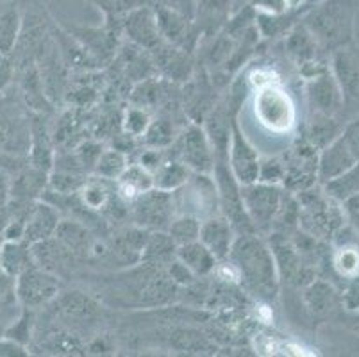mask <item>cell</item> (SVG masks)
I'll list each match as a JSON object with an SVG mask.
<instances>
[{
  "label": "cell",
  "mask_w": 359,
  "mask_h": 357,
  "mask_svg": "<svg viewBox=\"0 0 359 357\" xmlns=\"http://www.w3.org/2000/svg\"><path fill=\"white\" fill-rule=\"evenodd\" d=\"M126 168H127L126 154L120 152V150L116 149H109V150H102L99 161H97L95 168H93V173H95L97 177L107 179V181H118L120 175L126 172Z\"/></svg>",
  "instance_id": "33"
},
{
  "label": "cell",
  "mask_w": 359,
  "mask_h": 357,
  "mask_svg": "<svg viewBox=\"0 0 359 357\" xmlns=\"http://www.w3.org/2000/svg\"><path fill=\"white\" fill-rule=\"evenodd\" d=\"M31 255L32 263L36 267L43 268V270L50 271V274L57 275L63 274L65 268L72 263V257L67 250L63 248V245L55 240L54 236L47 238L43 241H38V243L31 245Z\"/></svg>",
  "instance_id": "22"
},
{
  "label": "cell",
  "mask_w": 359,
  "mask_h": 357,
  "mask_svg": "<svg viewBox=\"0 0 359 357\" xmlns=\"http://www.w3.org/2000/svg\"><path fill=\"white\" fill-rule=\"evenodd\" d=\"M250 6L256 13L266 15H285L290 9L288 0H250Z\"/></svg>",
  "instance_id": "47"
},
{
  "label": "cell",
  "mask_w": 359,
  "mask_h": 357,
  "mask_svg": "<svg viewBox=\"0 0 359 357\" xmlns=\"http://www.w3.org/2000/svg\"><path fill=\"white\" fill-rule=\"evenodd\" d=\"M154 188V175L142 165H127L126 172L118 179V193L127 202L135 201L140 193Z\"/></svg>",
  "instance_id": "28"
},
{
  "label": "cell",
  "mask_w": 359,
  "mask_h": 357,
  "mask_svg": "<svg viewBox=\"0 0 359 357\" xmlns=\"http://www.w3.org/2000/svg\"><path fill=\"white\" fill-rule=\"evenodd\" d=\"M306 0H288V4H290V9L293 8H299L300 4H304Z\"/></svg>",
  "instance_id": "53"
},
{
  "label": "cell",
  "mask_w": 359,
  "mask_h": 357,
  "mask_svg": "<svg viewBox=\"0 0 359 357\" xmlns=\"http://www.w3.org/2000/svg\"><path fill=\"white\" fill-rule=\"evenodd\" d=\"M166 232L175 241L177 247L179 245L191 243V241L198 240V234H201V220L194 215H181L170 222Z\"/></svg>",
  "instance_id": "34"
},
{
  "label": "cell",
  "mask_w": 359,
  "mask_h": 357,
  "mask_svg": "<svg viewBox=\"0 0 359 357\" xmlns=\"http://www.w3.org/2000/svg\"><path fill=\"white\" fill-rule=\"evenodd\" d=\"M174 345L175 349L184 350V352L202 353L213 350V345L205 338H202V334L195 332V330H177L174 334Z\"/></svg>",
  "instance_id": "38"
},
{
  "label": "cell",
  "mask_w": 359,
  "mask_h": 357,
  "mask_svg": "<svg viewBox=\"0 0 359 357\" xmlns=\"http://www.w3.org/2000/svg\"><path fill=\"white\" fill-rule=\"evenodd\" d=\"M31 163L36 168L50 173L54 166V147H52V137L45 123L43 113H36L31 116Z\"/></svg>",
  "instance_id": "20"
},
{
  "label": "cell",
  "mask_w": 359,
  "mask_h": 357,
  "mask_svg": "<svg viewBox=\"0 0 359 357\" xmlns=\"http://www.w3.org/2000/svg\"><path fill=\"white\" fill-rule=\"evenodd\" d=\"M48 184V173L43 170L31 166V168L24 170L16 175V179L13 181L11 189H9V195H13L18 201H31L34 196L43 195L45 188Z\"/></svg>",
  "instance_id": "25"
},
{
  "label": "cell",
  "mask_w": 359,
  "mask_h": 357,
  "mask_svg": "<svg viewBox=\"0 0 359 357\" xmlns=\"http://www.w3.org/2000/svg\"><path fill=\"white\" fill-rule=\"evenodd\" d=\"M332 300V291L331 288L325 286L322 283H313L311 286L306 290V302L311 307L315 313H322L331 306Z\"/></svg>",
  "instance_id": "41"
},
{
  "label": "cell",
  "mask_w": 359,
  "mask_h": 357,
  "mask_svg": "<svg viewBox=\"0 0 359 357\" xmlns=\"http://www.w3.org/2000/svg\"><path fill=\"white\" fill-rule=\"evenodd\" d=\"M57 293H60L57 275L36 267V264L25 268L15 281L16 300L25 309H40L57 299Z\"/></svg>",
  "instance_id": "6"
},
{
  "label": "cell",
  "mask_w": 359,
  "mask_h": 357,
  "mask_svg": "<svg viewBox=\"0 0 359 357\" xmlns=\"http://www.w3.org/2000/svg\"><path fill=\"white\" fill-rule=\"evenodd\" d=\"M0 147L13 154L27 152L31 147V116L15 102H0Z\"/></svg>",
  "instance_id": "9"
},
{
  "label": "cell",
  "mask_w": 359,
  "mask_h": 357,
  "mask_svg": "<svg viewBox=\"0 0 359 357\" xmlns=\"http://www.w3.org/2000/svg\"><path fill=\"white\" fill-rule=\"evenodd\" d=\"M283 177H285V163L279 161V159H264L259 165V177L257 181L259 182H269V184H279L283 182Z\"/></svg>",
  "instance_id": "43"
},
{
  "label": "cell",
  "mask_w": 359,
  "mask_h": 357,
  "mask_svg": "<svg viewBox=\"0 0 359 357\" xmlns=\"http://www.w3.org/2000/svg\"><path fill=\"white\" fill-rule=\"evenodd\" d=\"M177 260H181L197 277H205L217 268V257L208 250L201 240L179 245Z\"/></svg>",
  "instance_id": "24"
},
{
  "label": "cell",
  "mask_w": 359,
  "mask_h": 357,
  "mask_svg": "<svg viewBox=\"0 0 359 357\" xmlns=\"http://www.w3.org/2000/svg\"><path fill=\"white\" fill-rule=\"evenodd\" d=\"M241 198H243L245 211H247L257 232L272 227L280 209H283L286 195L285 189L279 184L257 181L252 184L241 186Z\"/></svg>",
  "instance_id": "3"
},
{
  "label": "cell",
  "mask_w": 359,
  "mask_h": 357,
  "mask_svg": "<svg viewBox=\"0 0 359 357\" xmlns=\"http://www.w3.org/2000/svg\"><path fill=\"white\" fill-rule=\"evenodd\" d=\"M177 257V245L166 231H150L145 248L142 254V263L163 267Z\"/></svg>",
  "instance_id": "23"
},
{
  "label": "cell",
  "mask_w": 359,
  "mask_h": 357,
  "mask_svg": "<svg viewBox=\"0 0 359 357\" xmlns=\"http://www.w3.org/2000/svg\"><path fill=\"white\" fill-rule=\"evenodd\" d=\"M149 232L142 227H127L113 234L107 243V257L116 261L122 267H135L142 263V254L145 248Z\"/></svg>",
  "instance_id": "14"
},
{
  "label": "cell",
  "mask_w": 359,
  "mask_h": 357,
  "mask_svg": "<svg viewBox=\"0 0 359 357\" xmlns=\"http://www.w3.org/2000/svg\"><path fill=\"white\" fill-rule=\"evenodd\" d=\"M60 222V211L55 209L54 204L47 201L36 202L32 208L27 209V215H25L24 241L27 245H32L52 238Z\"/></svg>",
  "instance_id": "16"
},
{
  "label": "cell",
  "mask_w": 359,
  "mask_h": 357,
  "mask_svg": "<svg viewBox=\"0 0 359 357\" xmlns=\"http://www.w3.org/2000/svg\"><path fill=\"white\" fill-rule=\"evenodd\" d=\"M198 240L208 247V250L217 257V261H224L229 257L231 248L234 243V229L224 216H211L201 224Z\"/></svg>",
  "instance_id": "18"
},
{
  "label": "cell",
  "mask_w": 359,
  "mask_h": 357,
  "mask_svg": "<svg viewBox=\"0 0 359 357\" xmlns=\"http://www.w3.org/2000/svg\"><path fill=\"white\" fill-rule=\"evenodd\" d=\"M154 9L159 31H161V36L166 43L182 48V50H190L191 45L195 43V39H197V32H195L194 25L195 20L186 18L181 13L159 8V6H154Z\"/></svg>",
  "instance_id": "15"
},
{
  "label": "cell",
  "mask_w": 359,
  "mask_h": 357,
  "mask_svg": "<svg viewBox=\"0 0 359 357\" xmlns=\"http://www.w3.org/2000/svg\"><path fill=\"white\" fill-rule=\"evenodd\" d=\"M227 165H229L231 173L234 175L240 186L252 184L257 182L259 177L261 159L257 156L256 149L250 145V142L245 137L241 129L238 127L236 120L231 126V140L229 150H227Z\"/></svg>",
  "instance_id": "8"
},
{
  "label": "cell",
  "mask_w": 359,
  "mask_h": 357,
  "mask_svg": "<svg viewBox=\"0 0 359 357\" xmlns=\"http://www.w3.org/2000/svg\"><path fill=\"white\" fill-rule=\"evenodd\" d=\"M75 157L79 159V163L83 165V168L86 170V172H93V168H95L97 161H99L100 154H102L104 147L100 145L99 142H81L79 145L75 147Z\"/></svg>",
  "instance_id": "42"
},
{
  "label": "cell",
  "mask_w": 359,
  "mask_h": 357,
  "mask_svg": "<svg viewBox=\"0 0 359 357\" xmlns=\"http://www.w3.org/2000/svg\"><path fill=\"white\" fill-rule=\"evenodd\" d=\"M270 248H272L279 277L293 284H300V279H306V268L300 260L299 247L286 240L285 234H273L270 238Z\"/></svg>",
  "instance_id": "17"
},
{
  "label": "cell",
  "mask_w": 359,
  "mask_h": 357,
  "mask_svg": "<svg viewBox=\"0 0 359 357\" xmlns=\"http://www.w3.org/2000/svg\"><path fill=\"white\" fill-rule=\"evenodd\" d=\"M61 318L74 327H90L99 318V306L81 291H70L60 299Z\"/></svg>",
  "instance_id": "19"
},
{
  "label": "cell",
  "mask_w": 359,
  "mask_h": 357,
  "mask_svg": "<svg viewBox=\"0 0 359 357\" xmlns=\"http://www.w3.org/2000/svg\"><path fill=\"white\" fill-rule=\"evenodd\" d=\"M54 238L63 245L65 250L74 260H88L91 255H99L102 248V243L86 227V224L77 220H61L55 229Z\"/></svg>",
  "instance_id": "12"
},
{
  "label": "cell",
  "mask_w": 359,
  "mask_h": 357,
  "mask_svg": "<svg viewBox=\"0 0 359 357\" xmlns=\"http://www.w3.org/2000/svg\"><path fill=\"white\" fill-rule=\"evenodd\" d=\"M67 31L86 48L97 67L100 63H107L111 58H115L116 50H118V34L122 31L116 27H111V25H106L102 29L67 27Z\"/></svg>",
  "instance_id": "13"
},
{
  "label": "cell",
  "mask_w": 359,
  "mask_h": 357,
  "mask_svg": "<svg viewBox=\"0 0 359 357\" xmlns=\"http://www.w3.org/2000/svg\"><path fill=\"white\" fill-rule=\"evenodd\" d=\"M22 95H24L25 104L31 109H34L36 113H45V111L52 109V102L48 100L47 95H45L40 72H38V67L34 63H31V67H27L24 70V77H22Z\"/></svg>",
  "instance_id": "27"
},
{
  "label": "cell",
  "mask_w": 359,
  "mask_h": 357,
  "mask_svg": "<svg viewBox=\"0 0 359 357\" xmlns=\"http://www.w3.org/2000/svg\"><path fill=\"white\" fill-rule=\"evenodd\" d=\"M150 2L159 8L181 13L190 20H195V15H197V0H150Z\"/></svg>",
  "instance_id": "45"
},
{
  "label": "cell",
  "mask_w": 359,
  "mask_h": 357,
  "mask_svg": "<svg viewBox=\"0 0 359 357\" xmlns=\"http://www.w3.org/2000/svg\"><path fill=\"white\" fill-rule=\"evenodd\" d=\"M236 0H197V15L195 20L201 22H215L229 16L231 8Z\"/></svg>",
  "instance_id": "37"
},
{
  "label": "cell",
  "mask_w": 359,
  "mask_h": 357,
  "mask_svg": "<svg viewBox=\"0 0 359 357\" xmlns=\"http://www.w3.org/2000/svg\"><path fill=\"white\" fill-rule=\"evenodd\" d=\"M229 261L241 286L264 302H272L279 293V271L272 248L257 238L256 232L240 234L231 248Z\"/></svg>",
  "instance_id": "1"
},
{
  "label": "cell",
  "mask_w": 359,
  "mask_h": 357,
  "mask_svg": "<svg viewBox=\"0 0 359 357\" xmlns=\"http://www.w3.org/2000/svg\"><path fill=\"white\" fill-rule=\"evenodd\" d=\"M215 184L218 193V206L222 208V215L238 234H250L256 232L249 215L245 211L243 198H241V186L231 173L227 161L215 163Z\"/></svg>",
  "instance_id": "5"
},
{
  "label": "cell",
  "mask_w": 359,
  "mask_h": 357,
  "mask_svg": "<svg viewBox=\"0 0 359 357\" xmlns=\"http://www.w3.org/2000/svg\"><path fill=\"white\" fill-rule=\"evenodd\" d=\"M11 295H15V277L0 268V302H4Z\"/></svg>",
  "instance_id": "49"
},
{
  "label": "cell",
  "mask_w": 359,
  "mask_h": 357,
  "mask_svg": "<svg viewBox=\"0 0 359 357\" xmlns=\"http://www.w3.org/2000/svg\"><path fill=\"white\" fill-rule=\"evenodd\" d=\"M336 267L341 274L354 275L359 270V254L354 248H344L336 255Z\"/></svg>",
  "instance_id": "46"
},
{
  "label": "cell",
  "mask_w": 359,
  "mask_h": 357,
  "mask_svg": "<svg viewBox=\"0 0 359 357\" xmlns=\"http://www.w3.org/2000/svg\"><path fill=\"white\" fill-rule=\"evenodd\" d=\"M22 20L16 9H9L0 16V54H9L20 36Z\"/></svg>",
  "instance_id": "35"
},
{
  "label": "cell",
  "mask_w": 359,
  "mask_h": 357,
  "mask_svg": "<svg viewBox=\"0 0 359 357\" xmlns=\"http://www.w3.org/2000/svg\"><path fill=\"white\" fill-rule=\"evenodd\" d=\"M129 216L136 227L145 231H166L174 220L175 206L172 191L150 188L140 193L135 201L129 202Z\"/></svg>",
  "instance_id": "4"
},
{
  "label": "cell",
  "mask_w": 359,
  "mask_h": 357,
  "mask_svg": "<svg viewBox=\"0 0 359 357\" xmlns=\"http://www.w3.org/2000/svg\"><path fill=\"white\" fill-rule=\"evenodd\" d=\"M27 350L24 345L13 342V339L4 338V342L0 343V356H9V357H18V356H27Z\"/></svg>",
  "instance_id": "50"
},
{
  "label": "cell",
  "mask_w": 359,
  "mask_h": 357,
  "mask_svg": "<svg viewBox=\"0 0 359 357\" xmlns=\"http://www.w3.org/2000/svg\"><path fill=\"white\" fill-rule=\"evenodd\" d=\"M354 163V154L348 150V147L345 145L344 142V137H341L338 142L331 143V145L322 152V156H320L318 177L322 181L331 182L334 181L336 177L344 175L345 172L352 170Z\"/></svg>",
  "instance_id": "21"
},
{
  "label": "cell",
  "mask_w": 359,
  "mask_h": 357,
  "mask_svg": "<svg viewBox=\"0 0 359 357\" xmlns=\"http://www.w3.org/2000/svg\"><path fill=\"white\" fill-rule=\"evenodd\" d=\"M93 4L99 6L100 11L106 16L107 25L122 31V20L130 11L142 8V6L152 4L150 0H93Z\"/></svg>",
  "instance_id": "30"
},
{
  "label": "cell",
  "mask_w": 359,
  "mask_h": 357,
  "mask_svg": "<svg viewBox=\"0 0 359 357\" xmlns=\"http://www.w3.org/2000/svg\"><path fill=\"white\" fill-rule=\"evenodd\" d=\"M179 161L197 173H210L215 168V150L201 126H190L177 142Z\"/></svg>",
  "instance_id": "10"
},
{
  "label": "cell",
  "mask_w": 359,
  "mask_h": 357,
  "mask_svg": "<svg viewBox=\"0 0 359 357\" xmlns=\"http://www.w3.org/2000/svg\"><path fill=\"white\" fill-rule=\"evenodd\" d=\"M150 123V114L143 107H129L122 116V130L130 136H143Z\"/></svg>",
  "instance_id": "40"
},
{
  "label": "cell",
  "mask_w": 359,
  "mask_h": 357,
  "mask_svg": "<svg viewBox=\"0 0 359 357\" xmlns=\"http://www.w3.org/2000/svg\"><path fill=\"white\" fill-rule=\"evenodd\" d=\"M352 22L351 4L347 0H327L306 16V27L322 43H341L348 38Z\"/></svg>",
  "instance_id": "2"
},
{
  "label": "cell",
  "mask_w": 359,
  "mask_h": 357,
  "mask_svg": "<svg viewBox=\"0 0 359 357\" xmlns=\"http://www.w3.org/2000/svg\"><path fill=\"white\" fill-rule=\"evenodd\" d=\"M315 48L316 39L306 25H297L288 34V39H286V50L297 61H302V63L315 58Z\"/></svg>",
  "instance_id": "31"
},
{
  "label": "cell",
  "mask_w": 359,
  "mask_h": 357,
  "mask_svg": "<svg viewBox=\"0 0 359 357\" xmlns=\"http://www.w3.org/2000/svg\"><path fill=\"white\" fill-rule=\"evenodd\" d=\"M256 116L270 130H288L295 120L292 98L276 86L261 88L256 95Z\"/></svg>",
  "instance_id": "7"
},
{
  "label": "cell",
  "mask_w": 359,
  "mask_h": 357,
  "mask_svg": "<svg viewBox=\"0 0 359 357\" xmlns=\"http://www.w3.org/2000/svg\"><path fill=\"white\" fill-rule=\"evenodd\" d=\"M8 196H9V186H8V182H6L4 177H0V209L6 206Z\"/></svg>",
  "instance_id": "52"
},
{
  "label": "cell",
  "mask_w": 359,
  "mask_h": 357,
  "mask_svg": "<svg viewBox=\"0 0 359 357\" xmlns=\"http://www.w3.org/2000/svg\"><path fill=\"white\" fill-rule=\"evenodd\" d=\"M175 140V127L170 118H156L150 120L145 134H143V142L150 149H166L174 143Z\"/></svg>",
  "instance_id": "32"
},
{
  "label": "cell",
  "mask_w": 359,
  "mask_h": 357,
  "mask_svg": "<svg viewBox=\"0 0 359 357\" xmlns=\"http://www.w3.org/2000/svg\"><path fill=\"white\" fill-rule=\"evenodd\" d=\"M309 97L320 111H325V113L331 111L336 104V98H338L334 84L331 83V77H327V75L316 77L309 84Z\"/></svg>",
  "instance_id": "36"
},
{
  "label": "cell",
  "mask_w": 359,
  "mask_h": 357,
  "mask_svg": "<svg viewBox=\"0 0 359 357\" xmlns=\"http://www.w3.org/2000/svg\"><path fill=\"white\" fill-rule=\"evenodd\" d=\"M31 245L20 241H6L0 250V268L11 277H18L25 268L32 267Z\"/></svg>",
  "instance_id": "26"
},
{
  "label": "cell",
  "mask_w": 359,
  "mask_h": 357,
  "mask_svg": "<svg viewBox=\"0 0 359 357\" xmlns=\"http://www.w3.org/2000/svg\"><path fill=\"white\" fill-rule=\"evenodd\" d=\"M122 32L129 38L130 43L149 52L158 48L165 41L161 31H159L156 9L152 8V4L142 6V8L130 11L122 20Z\"/></svg>",
  "instance_id": "11"
},
{
  "label": "cell",
  "mask_w": 359,
  "mask_h": 357,
  "mask_svg": "<svg viewBox=\"0 0 359 357\" xmlns=\"http://www.w3.org/2000/svg\"><path fill=\"white\" fill-rule=\"evenodd\" d=\"M165 270L166 274H168L170 279L174 281L177 286H188V284H191L197 279V275H195L190 268L186 267L181 260H177V257L170 261L165 267Z\"/></svg>",
  "instance_id": "44"
},
{
  "label": "cell",
  "mask_w": 359,
  "mask_h": 357,
  "mask_svg": "<svg viewBox=\"0 0 359 357\" xmlns=\"http://www.w3.org/2000/svg\"><path fill=\"white\" fill-rule=\"evenodd\" d=\"M9 77H11V67L4 58H0V90H4L6 84L9 83Z\"/></svg>",
  "instance_id": "51"
},
{
  "label": "cell",
  "mask_w": 359,
  "mask_h": 357,
  "mask_svg": "<svg viewBox=\"0 0 359 357\" xmlns=\"http://www.w3.org/2000/svg\"><path fill=\"white\" fill-rule=\"evenodd\" d=\"M32 320H34V313L32 309L22 311V314L16 318V322L13 320L11 325L4 330V338L13 339V342L20 343V345H25V343L31 342V327Z\"/></svg>",
  "instance_id": "39"
},
{
  "label": "cell",
  "mask_w": 359,
  "mask_h": 357,
  "mask_svg": "<svg viewBox=\"0 0 359 357\" xmlns=\"http://www.w3.org/2000/svg\"><path fill=\"white\" fill-rule=\"evenodd\" d=\"M154 186L165 191H175L190 179V168L179 159L163 161L154 173Z\"/></svg>",
  "instance_id": "29"
},
{
  "label": "cell",
  "mask_w": 359,
  "mask_h": 357,
  "mask_svg": "<svg viewBox=\"0 0 359 357\" xmlns=\"http://www.w3.org/2000/svg\"><path fill=\"white\" fill-rule=\"evenodd\" d=\"M344 142L345 145L348 147V150L354 154L355 159H358L359 157V122L352 123V126L348 127L347 133H345L344 136Z\"/></svg>",
  "instance_id": "48"
}]
</instances>
